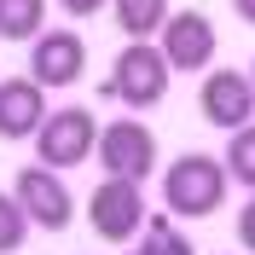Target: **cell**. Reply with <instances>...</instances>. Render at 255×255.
<instances>
[{
  "mask_svg": "<svg viewBox=\"0 0 255 255\" xmlns=\"http://www.w3.org/2000/svg\"><path fill=\"white\" fill-rule=\"evenodd\" d=\"M157 52L168 58V70L191 76V70H209L215 58V23L203 12H168L157 29Z\"/></svg>",
  "mask_w": 255,
  "mask_h": 255,
  "instance_id": "52a82bcc",
  "label": "cell"
},
{
  "mask_svg": "<svg viewBox=\"0 0 255 255\" xmlns=\"http://www.w3.org/2000/svg\"><path fill=\"white\" fill-rule=\"evenodd\" d=\"M197 111H203L209 128L238 133V128L255 116V87H250V76H244V70H215V76H203V87H197Z\"/></svg>",
  "mask_w": 255,
  "mask_h": 255,
  "instance_id": "9c48e42d",
  "label": "cell"
},
{
  "mask_svg": "<svg viewBox=\"0 0 255 255\" xmlns=\"http://www.w3.org/2000/svg\"><path fill=\"white\" fill-rule=\"evenodd\" d=\"M47 122V87L29 76L0 81V139H35V128Z\"/></svg>",
  "mask_w": 255,
  "mask_h": 255,
  "instance_id": "30bf717a",
  "label": "cell"
},
{
  "mask_svg": "<svg viewBox=\"0 0 255 255\" xmlns=\"http://www.w3.org/2000/svg\"><path fill=\"white\" fill-rule=\"evenodd\" d=\"M111 6H116V29L128 41H151L168 17V0H111Z\"/></svg>",
  "mask_w": 255,
  "mask_h": 255,
  "instance_id": "8fae6325",
  "label": "cell"
},
{
  "mask_svg": "<svg viewBox=\"0 0 255 255\" xmlns=\"http://www.w3.org/2000/svg\"><path fill=\"white\" fill-rule=\"evenodd\" d=\"M133 255H197V250H191V238L168 221V215H145V232H139V244H133Z\"/></svg>",
  "mask_w": 255,
  "mask_h": 255,
  "instance_id": "4fadbf2b",
  "label": "cell"
},
{
  "mask_svg": "<svg viewBox=\"0 0 255 255\" xmlns=\"http://www.w3.org/2000/svg\"><path fill=\"white\" fill-rule=\"evenodd\" d=\"M105 99H122L128 111H151L168 99V58L157 52V41H128L111 64Z\"/></svg>",
  "mask_w": 255,
  "mask_h": 255,
  "instance_id": "7a4b0ae2",
  "label": "cell"
},
{
  "mask_svg": "<svg viewBox=\"0 0 255 255\" xmlns=\"http://www.w3.org/2000/svg\"><path fill=\"white\" fill-rule=\"evenodd\" d=\"M87 70V41L76 29H41L29 41V81L35 87H70Z\"/></svg>",
  "mask_w": 255,
  "mask_h": 255,
  "instance_id": "ba28073f",
  "label": "cell"
},
{
  "mask_svg": "<svg viewBox=\"0 0 255 255\" xmlns=\"http://www.w3.org/2000/svg\"><path fill=\"white\" fill-rule=\"evenodd\" d=\"M99 145V116L81 111V105H64V111H47V122L35 128V157L41 168H81Z\"/></svg>",
  "mask_w": 255,
  "mask_h": 255,
  "instance_id": "3957f363",
  "label": "cell"
},
{
  "mask_svg": "<svg viewBox=\"0 0 255 255\" xmlns=\"http://www.w3.org/2000/svg\"><path fill=\"white\" fill-rule=\"evenodd\" d=\"M47 29V0H0V41H35Z\"/></svg>",
  "mask_w": 255,
  "mask_h": 255,
  "instance_id": "7c38bea8",
  "label": "cell"
},
{
  "mask_svg": "<svg viewBox=\"0 0 255 255\" xmlns=\"http://www.w3.org/2000/svg\"><path fill=\"white\" fill-rule=\"evenodd\" d=\"M226 162L209 157V151H186V157H174L168 168H162V203H168V215H180V221H209L215 209H221L226 197Z\"/></svg>",
  "mask_w": 255,
  "mask_h": 255,
  "instance_id": "6da1fadb",
  "label": "cell"
},
{
  "mask_svg": "<svg viewBox=\"0 0 255 255\" xmlns=\"http://www.w3.org/2000/svg\"><path fill=\"white\" fill-rule=\"evenodd\" d=\"M12 197H17V209H23V221L41 226V232H64V226H70V215H76L70 186H64L52 168H41V162H35V168H17Z\"/></svg>",
  "mask_w": 255,
  "mask_h": 255,
  "instance_id": "8992f818",
  "label": "cell"
},
{
  "mask_svg": "<svg viewBox=\"0 0 255 255\" xmlns=\"http://www.w3.org/2000/svg\"><path fill=\"white\" fill-rule=\"evenodd\" d=\"M226 180H238V186L255 191V122H244L238 133H232V145H226Z\"/></svg>",
  "mask_w": 255,
  "mask_h": 255,
  "instance_id": "5bb4252c",
  "label": "cell"
},
{
  "mask_svg": "<svg viewBox=\"0 0 255 255\" xmlns=\"http://www.w3.org/2000/svg\"><path fill=\"white\" fill-rule=\"evenodd\" d=\"M232 12H238L244 23H250V29H255V0H232Z\"/></svg>",
  "mask_w": 255,
  "mask_h": 255,
  "instance_id": "ac0fdd59",
  "label": "cell"
},
{
  "mask_svg": "<svg viewBox=\"0 0 255 255\" xmlns=\"http://www.w3.org/2000/svg\"><path fill=\"white\" fill-rule=\"evenodd\" d=\"M93 157H99V168H105L111 180L145 186V180L157 174V133H151L145 122H105Z\"/></svg>",
  "mask_w": 255,
  "mask_h": 255,
  "instance_id": "277c9868",
  "label": "cell"
},
{
  "mask_svg": "<svg viewBox=\"0 0 255 255\" xmlns=\"http://www.w3.org/2000/svg\"><path fill=\"white\" fill-rule=\"evenodd\" d=\"M23 238H29V221H23V209H17L12 191H0V255L23 250Z\"/></svg>",
  "mask_w": 255,
  "mask_h": 255,
  "instance_id": "9a60e30c",
  "label": "cell"
},
{
  "mask_svg": "<svg viewBox=\"0 0 255 255\" xmlns=\"http://www.w3.org/2000/svg\"><path fill=\"white\" fill-rule=\"evenodd\" d=\"M64 12L70 17H93V12H105V6H111V0H58Z\"/></svg>",
  "mask_w": 255,
  "mask_h": 255,
  "instance_id": "e0dca14e",
  "label": "cell"
},
{
  "mask_svg": "<svg viewBox=\"0 0 255 255\" xmlns=\"http://www.w3.org/2000/svg\"><path fill=\"white\" fill-rule=\"evenodd\" d=\"M145 191L133 186V180H99L93 197H87V221H93V232L105 244H128V238H139L145 232Z\"/></svg>",
  "mask_w": 255,
  "mask_h": 255,
  "instance_id": "5b68a950",
  "label": "cell"
},
{
  "mask_svg": "<svg viewBox=\"0 0 255 255\" xmlns=\"http://www.w3.org/2000/svg\"><path fill=\"white\" fill-rule=\"evenodd\" d=\"M238 244H244V250L255 255V191H250V203L238 209Z\"/></svg>",
  "mask_w": 255,
  "mask_h": 255,
  "instance_id": "2e32d148",
  "label": "cell"
},
{
  "mask_svg": "<svg viewBox=\"0 0 255 255\" xmlns=\"http://www.w3.org/2000/svg\"><path fill=\"white\" fill-rule=\"evenodd\" d=\"M244 76H250V87H255V64H250V70H244Z\"/></svg>",
  "mask_w": 255,
  "mask_h": 255,
  "instance_id": "d6986e66",
  "label": "cell"
}]
</instances>
